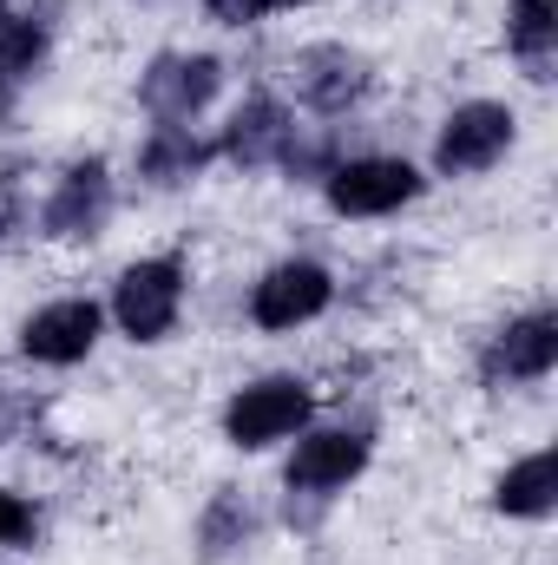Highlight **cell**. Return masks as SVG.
Wrapping results in <instances>:
<instances>
[{
  "label": "cell",
  "instance_id": "3957f363",
  "mask_svg": "<svg viewBox=\"0 0 558 565\" xmlns=\"http://www.w3.org/2000/svg\"><path fill=\"white\" fill-rule=\"evenodd\" d=\"M420 178L408 158H342L322 171V191H329V211L335 217H388L401 204L420 198Z\"/></svg>",
  "mask_w": 558,
  "mask_h": 565
},
{
  "label": "cell",
  "instance_id": "5bb4252c",
  "mask_svg": "<svg viewBox=\"0 0 558 565\" xmlns=\"http://www.w3.org/2000/svg\"><path fill=\"white\" fill-rule=\"evenodd\" d=\"M493 507H500L506 520H546V513H552V454L539 447V454H526L519 467H506L500 487H493Z\"/></svg>",
  "mask_w": 558,
  "mask_h": 565
},
{
  "label": "cell",
  "instance_id": "277c9868",
  "mask_svg": "<svg viewBox=\"0 0 558 565\" xmlns=\"http://www.w3.org/2000/svg\"><path fill=\"white\" fill-rule=\"evenodd\" d=\"M513 139H519L513 106H500V99H466V106L447 113V126H440V139H433V164H440L447 178H473V171H493V164L513 151Z\"/></svg>",
  "mask_w": 558,
  "mask_h": 565
},
{
  "label": "cell",
  "instance_id": "8992f818",
  "mask_svg": "<svg viewBox=\"0 0 558 565\" xmlns=\"http://www.w3.org/2000/svg\"><path fill=\"white\" fill-rule=\"evenodd\" d=\"M99 329H106V309L93 296H60L20 322V355L40 369H73L99 349Z\"/></svg>",
  "mask_w": 558,
  "mask_h": 565
},
{
  "label": "cell",
  "instance_id": "52a82bcc",
  "mask_svg": "<svg viewBox=\"0 0 558 565\" xmlns=\"http://www.w3.org/2000/svg\"><path fill=\"white\" fill-rule=\"evenodd\" d=\"M106 217H112V171H106V158H86V164H66L53 198L40 204V237L86 244L106 231Z\"/></svg>",
  "mask_w": 558,
  "mask_h": 565
},
{
  "label": "cell",
  "instance_id": "5b68a950",
  "mask_svg": "<svg viewBox=\"0 0 558 565\" xmlns=\"http://www.w3.org/2000/svg\"><path fill=\"white\" fill-rule=\"evenodd\" d=\"M224 93V60L211 53H158L139 73V106L158 126H191Z\"/></svg>",
  "mask_w": 558,
  "mask_h": 565
},
{
  "label": "cell",
  "instance_id": "30bf717a",
  "mask_svg": "<svg viewBox=\"0 0 558 565\" xmlns=\"http://www.w3.org/2000/svg\"><path fill=\"white\" fill-rule=\"evenodd\" d=\"M289 86H296V99H302L309 113H348V106L375 86V73H368V60L348 53V46H302L296 66H289Z\"/></svg>",
  "mask_w": 558,
  "mask_h": 565
},
{
  "label": "cell",
  "instance_id": "7c38bea8",
  "mask_svg": "<svg viewBox=\"0 0 558 565\" xmlns=\"http://www.w3.org/2000/svg\"><path fill=\"white\" fill-rule=\"evenodd\" d=\"M289 145H296L289 106L270 99V93H257V99L237 106L230 126L217 132V158H230V164H244V171H264V164H282V158H289Z\"/></svg>",
  "mask_w": 558,
  "mask_h": 565
},
{
  "label": "cell",
  "instance_id": "8fae6325",
  "mask_svg": "<svg viewBox=\"0 0 558 565\" xmlns=\"http://www.w3.org/2000/svg\"><path fill=\"white\" fill-rule=\"evenodd\" d=\"M558 362V316L552 309H533V316H519V322H506L493 342H486V355H480V375L500 388V382H546Z\"/></svg>",
  "mask_w": 558,
  "mask_h": 565
},
{
  "label": "cell",
  "instance_id": "2e32d148",
  "mask_svg": "<svg viewBox=\"0 0 558 565\" xmlns=\"http://www.w3.org/2000/svg\"><path fill=\"white\" fill-rule=\"evenodd\" d=\"M46 60V26L26 13H0V93H13L20 79H33V66Z\"/></svg>",
  "mask_w": 558,
  "mask_h": 565
},
{
  "label": "cell",
  "instance_id": "9a60e30c",
  "mask_svg": "<svg viewBox=\"0 0 558 565\" xmlns=\"http://www.w3.org/2000/svg\"><path fill=\"white\" fill-rule=\"evenodd\" d=\"M552 40H558L552 0H513V13H506V46L526 60L533 79H546V66H552Z\"/></svg>",
  "mask_w": 558,
  "mask_h": 565
},
{
  "label": "cell",
  "instance_id": "d6986e66",
  "mask_svg": "<svg viewBox=\"0 0 558 565\" xmlns=\"http://www.w3.org/2000/svg\"><path fill=\"white\" fill-rule=\"evenodd\" d=\"M20 540H33V507L0 487V546H20Z\"/></svg>",
  "mask_w": 558,
  "mask_h": 565
},
{
  "label": "cell",
  "instance_id": "6da1fadb",
  "mask_svg": "<svg viewBox=\"0 0 558 565\" xmlns=\"http://www.w3.org/2000/svg\"><path fill=\"white\" fill-rule=\"evenodd\" d=\"M309 415H315V395H309L302 375H264V382H250V388L230 395V408H224V440L244 447V454H257V447H277L289 434H302Z\"/></svg>",
  "mask_w": 558,
  "mask_h": 565
},
{
  "label": "cell",
  "instance_id": "4fadbf2b",
  "mask_svg": "<svg viewBox=\"0 0 558 565\" xmlns=\"http://www.w3.org/2000/svg\"><path fill=\"white\" fill-rule=\"evenodd\" d=\"M211 158H217V139H191V126H151V139L139 145V178L171 191V184H191Z\"/></svg>",
  "mask_w": 558,
  "mask_h": 565
},
{
  "label": "cell",
  "instance_id": "7a4b0ae2",
  "mask_svg": "<svg viewBox=\"0 0 558 565\" xmlns=\"http://www.w3.org/2000/svg\"><path fill=\"white\" fill-rule=\"evenodd\" d=\"M178 309H184V264L178 257L126 264L119 282H112V322L132 342H164L178 329Z\"/></svg>",
  "mask_w": 558,
  "mask_h": 565
},
{
  "label": "cell",
  "instance_id": "e0dca14e",
  "mask_svg": "<svg viewBox=\"0 0 558 565\" xmlns=\"http://www.w3.org/2000/svg\"><path fill=\"white\" fill-rule=\"evenodd\" d=\"M244 533H250V513H237V500L224 493L211 513H204V553L217 559V553H230V546H244Z\"/></svg>",
  "mask_w": 558,
  "mask_h": 565
},
{
  "label": "cell",
  "instance_id": "9c48e42d",
  "mask_svg": "<svg viewBox=\"0 0 558 565\" xmlns=\"http://www.w3.org/2000/svg\"><path fill=\"white\" fill-rule=\"evenodd\" d=\"M362 467H368V434H362V427H309V434L296 440V454H289L282 487H289V493H309V500H329V493H342Z\"/></svg>",
  "mask_w": 558,
  "mask_h": 565
},
{
  "label": "cell",
  "instance_id": "ba28073f",
  "mask_svg": "<svg viewBox=\"0 0 558 565\" xmlns=\"http://www.w3.org/2000/svg\"><path fill=\"white\" fill-rule=\"evenodd\" d=\"M329 302H335V277H329L322 264H309V257H289V264H277V270L257 277V289H250V322L282 335V329L315 322Z\"/></svg>",
  "mask_w": 558,
  "mask_h": 565
},
{
  "label": "cell",
  "instance_id": "ac0fdd59",
  "mask_svg": "<svg viewBox=\"0 0 558 565\" xmlns=\"http://www.w3.org/2000/svg\"><path fill=\"white\" fill-rule=\"evenodd\" d=\"M289 7H309V0H204V13L217 26H257L270 13H289Z\"/></svg>",
  "mask_w": 558,
  "mask_h": 565
}]
</instances>
